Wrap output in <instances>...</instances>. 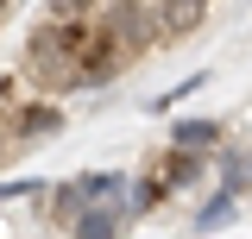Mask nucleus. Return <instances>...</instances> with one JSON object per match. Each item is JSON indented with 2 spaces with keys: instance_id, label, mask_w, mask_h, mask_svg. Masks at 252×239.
Wrapping results in <instances>:
<instances>
[{
  "instance_id": "f257e3e1",
  "label": "nucleus",
  "mask_w": 252,
  "mask_h": 239,
  "mask_svg": "<svg viewBox=\"0 0 252 239\" xmlns=\"http://www.w3.org/2000/svg\"><path fill=\"white\" fill-rule=\"evenodd\" d=\"M94 31H101L126 63H139L145 51L164 44V26H158V6H152V0H107V6L94 13Z\"/></svg>"
},
{
  "instance_id": "f03ea898",
  "label": "nucleus",
  "mask_w": 252,
  "mask_h": 239,
  "mask_svg": "<svg viewBox=\"0 0 252 239\" xmlns=\"http://www.w3.org/2000/svg\"><path fill=\"white\" fill-rule=\"evenodd\" d=\"M6 132H13L19 151H32V145H44V139L63 132V107L51 101V94H38V101H26V107H6Z\"/></svg>"
},
{
  "instance_id": "7ed1b4c3",
  "label": "nucleus",
  "mask_w": 252,
  "mask_h": 239,
  "mask_svg": "<svg viewBox=\"0 0 252 239\" xmlns=\"http://www.w3.org/2000/svg\"><path fill=\"white\" fill-rule=\"evenodd\" d=\"M126 227H132V220H126V208H114V202H89V208L76 214L63 233H69V239H120Z\"/></svg>"
},
{
  "instance_id": "20e7f679",
  "label": "nucleus",
  "mask_w": 252,
  "mask_h": 239,
  "mask_svg": "<svg viewBox=\"0 0 252 239\" xmlns=\"http://www.w3.org/2000/svg\"><path fill=\"white\" fill-rule=\"evenodd\" d=\"M208 177V157H202V151H164V164H158V182H164V189H170V195H183V189H195V182Z\"/></svg>"
},
{
  "instance_id": "39448f33",
  "label": "nucleus",
  "mask_w": 252,
  "mask_h": 239,
  "mask_svg": "<svg viewBox=\"0 0 252 239\" xmlns=\"http://www.w3.org/2000/svg\"><path fill=\"white\" fill-rule=\"evenodd\" d=\"M170 145H177V151H202V157H208V151L227 145V120H177V126H170Z\"/></svg>"
},
{
  "instance_id": "423d86ee",
  "label": "nucleus",
  "mask_w": 252,
  "mask_h": 239,
  "mask_svg": "<svg viewBox=\"0 0 252 239\" xmlns=\"http://www.w3.org/2000/svg\"><path fill=\"white\" fill-rule=\"evenodd\" d=\"M152 6H158V26H164V44L170 38H189L208 19V0H152Z\"/></svg>"
},
{
  "instance_id": "0eeeda50",
  "label": "nucleus",
  "mask_w": 252,
  "mask_h": 239,
  "mask_svg": "<svg viewBox=\"0 0 252 239\" xmlns=\"http://www.w3.org/2000/svg\"><path fill=\"white\" fill-rule=\"evenodd\" d=\"M164 195H170V189L158 182V170H152V177H132V189H126V220H145Z\"/></svg>"
},
{
  "instance_id": "6e6552de",
  "label": "nucleus",
  "mask_w": 252,
  "mask_h": 239,
  "mask_svg": "<svg viewBox=\"0 0 252 239\" xmlns=\"http://www.w3.org/2000/svg\"><path fill=\"white\" fill-rule=\"evenodd\" d=\"M233 208H240V195H233V189H215V195L202 202V214H195V227H202V233H215V227L233 220Z\"/></svg>"
},
{
  "instance_id": "1a4fd4ad",
  "label": "nucleus",
  "mask_w": 252,
  "mask_h": 239,
  "mask_svg": "<svg viewBox=\"0 0 252 239\" xmlns=\"http://www.w3.org/2000/svg\"><path fill=\"white\" fill-rule=\"evenodd\" d=\"M107 0H44V19H94Z\"/></svg>"
},
{
  "instance_id": "9d476101",
  "label": "nucleus",
  "mask_w": 252,
  "mask_h": 239,
  "mask_svg": "<svg viewBox=\"0 0 252 239\" xmlns=\"http://www.w3.org/2000/svg\"><path fill=\"white\" fill-rule=\"evenodd\" d=\"M19 195H51V182H38V177H6L0 182V202H19Z\"/></svg>"
}]
</instances>
